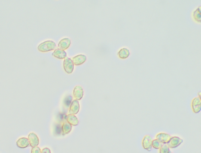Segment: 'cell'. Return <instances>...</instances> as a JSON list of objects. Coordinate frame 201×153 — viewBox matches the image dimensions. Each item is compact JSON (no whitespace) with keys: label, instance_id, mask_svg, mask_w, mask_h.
<instances>
[{"label":"cell","instance_id":"cell-14","mask_svg":"<svg viewBox=\"0 0 201 153\" xmlns=\"http://www.w3.org/2000/svg\"><path fill=\"white\" fill-rule=\"evenodd\" d=\"M67 121L71 125L76 126L79 124V120L76 117L72 114H69L67 116Z\"/></svg>","mask_w":201,"mask_h":153},{"label":"cell","instance_id":"cell-7","mask_svg":"<svg viewBox=\"0 0 201 153\" xmlns=\"http://www.w3.org/2000/svg\"><path fill=\"white\" fill-rule=\"evenodd\" d=\"M172 138L170 135L168 134L161 133L158 134L156 136V139L159 142L163 144H167Z\"/></svg>","mask_w":201,"mask_h":153},{"label":"cell","instance_id":"cell-18","mask_svg":"<svg viewBox=\"0 0 201 153\" xmlns=\"http://www.w3.org/2000/svg\"><path fill=\"white\" fill-rule=\"evenodd\" d=\"M163 144L162 143L157 139L153 140L152 142V147L153 148L156 149H160L161 147Z\"/></svg>","mask_w":201,"mask_h":153},{"label":"cell","instance_id":"cell-5","mask_svg":"<svg viewBox=\"0 0 201 153\" xmlns=\"http://www.w3.org/2000/svg\"><path fill=\"white\" fill-rule=\"evenodd\" d=\"M28 140L30 145L32 147H37L39 143V140L38 136L35 134L32 133L29 134L28 136Z\"/></svg>","mask_w":201,"mask_h":153},{"label":"cell","instance_id":"cell-10","mask_svg":"<svg viewBox=\"0 0 201 153\" xmlns=\"http://www.w3.org/2000/svg\"><path fill=\"white\" fill-rule=\"evenodd\" d=\"M73 94L74 97L77 100H81L84 94L82 87L80 86H76L74 89Z\"/></svg>","mask_w":201,"mask_h":153},{"label":"cell","instance_id":"cell-6","mask_svg":"<svg viewBox=\"0 0 201 153\" xmlns=\"http://www.w3.org/2000/svg\"><path fill=\"white\" fill-rule=\"evenodd\" d=\"M192 108L193 112L195 113L200 112L201 109V100L199 97L194 98L192 101Z\"/></svg>","mask_w":201,"mask_h":153},{"label":"cell","instance_id":"cell-4","mask_svg":"<svg viewBox=\"0 0 201 153\" xmlns=\"http://www.w3.org/2000/svg\"><path fill=\"white\" fill-rule=\"evenodd\" d=\"M183 140L178 137H173L171 138L170 140L167 144L169 147L171 148H175L179 146L182 143Z\"/></svg>","mask_w":201,"mask_h":153},{"label":"cell","instance_id":"cell-20","mask_svg":"<svg viewBox=\"0 0 201 153\" xmlns=\"http://www.w3.org/2000/svg\"><path fill=\"white\" fill-rule=\"evenodd\" d=\"M31 153H41V150L39 147H34L31 150Z\"/></svg>","mask_w":201,"mask_h":153},{"label":"cell","instance_id":"cell-17","mask_svg":"<svg viewBox=\"0 0 201 153\" xmlns=\"http://www.w3.org/2000/svg\"><path fill=\"white\" fill-rule=\"evenodd\" d=\"M193 17L195 20L197 21V22H201V8L199 7L198 8L196 11L194 12L193 14Z\"/></svg>","mask_w":201,"mask_h":153},{"label":"cell","instance_id":"cell-23","mask_svg":"<svg viewBox=\"0 0 201 153\" xmlns=\"http://www.w3.org/2000/svg\"><path fill=\"white\" fill-rule=\"evenodd\" d=\"M169 153H172L171 152V151H170Z\"/></svg>","mask_w":201,"mask_h":153},{"label":"cell","instance_id":"cell-8","mask_svg":"<svg viewBox=\"0 0 201 153\" xmlns=\"http://www.w3.org/2000/svg\"><path fill=\"white\" fill-rule=\"evenodd\" d=\"M80 104L78 101L77 100H74L70 107L69 114L72 115L77 114L80 110Z\"/></svg>","mask_w":201,"mask_h":153},{"label":"cell","instance_id":"cell-11","mask_svg":"<svg viewBox=\"0 0 201 153\" xmlns=\"http://www.w3.org/2000/svg\"><path fill=\"white\" fill-rule=\"evenodd\" d=\"M87 60V57L84 55H79L72 58L74 64L75 65H80L82 64Z\"/></svg>","mask_w":201,"mask_h":153},{"label":"cell","instance_id":"cell-2","mask_svg":"<svg viewBox=\"0 0 201 153\" xmlns=\"http://www.w3.org/2000/svg\"><path fill=\"white\" fill-rule=\"evenodd\" d=\"M64 70L67 73L71 74L74 69V64L71 58L66 57L63 62Z\"/></svg>","mask_w":201,"mask_h":153},{"label":"cell","instance_id":"cell-21","mask_svg":"<svg viewBox=\"0 0 201 153\" xmlns=\"http://www.w3.org/2000/svg\"><path fill=\"white\" fill-rule=\"evenodd\" d=\"M41 153H51V151L48 148H45L43 149Z\"/></svg>","mask_w":201,"mask_h":153},{"label":"cell","instance_id":"cell-12","mask_svg":"<svg viewBox=\"0 0 201 153\" xmlns=\"http://www.w3.org/2000/svg\"><path fill=\"white\" fill-rule=\"evenodd\" d=\"M16 144L19 148H26L30 145L28 139L26 138H21L19 139Z\"/></svg>","mask_w":201,"mask_h":153},{"label":"cell","instance_id":"cell-22","mask_svg":"<svg viewBox=\"0 0 201 153\" xmlns=\"http://www.w3.org/2000/svg\"><path fill=\"white\" fill-rule=\"evenodd\" d=\"M199 98H200V99H201V96H200V95H201V92H199Z\"/></svg>","mask_w":201,"mask_h":153},{"label":"cell","instance_id":"cell-3","mask_svg":"<svg viewBox=\"0 0 201 153\" xmlns=\"http://www.w3.org/2000/svg\"><path fill=\"white\" fill-rule=\"evenodd\" d=\"M153 138L149 135H146L144 138L142 142V146L144 149L148 151H151L152 148Z\"/></svg>","mask_w":201,"mask_h":153},{"label":"cell","instance_id":"cell-16","mask_svg":"<svg viewBox=\"0 0 201 153\" xmlns=\"http://www.w3.org/2000/svg\"><path fill=\"white\" fill-rule=\"evenodd\" d=\"M119 57L121 59H126L130 55L129 50L126 48H123L120 50L118 53Z\"/></svg>","mask_w":201,"mask_h":153},{"label":"cell","instance_id":"cell-15","mask_svg":"<svg viewBox=\"0 0 201 153\" xmlns=\"http://www.w3.org/2000/svg\"><path fill=\"white\" fill-rule=\"evenodd\" d=\"M71 126L68 122L65 121L62 124V135L67 134L71 131Z\"/></svg>","mask_w":201,"mask_h":153},{"label":"cell","instance_id":"cell-13","mask_svg":"<svg viewBox=\"0 0 201 153\" xmlns=\"http://www.w3.org/2000/svg\"><path fill=\"white\" fill-rule=\"evenodd\" d=\"M53 56L58 59H63L66 57V53L65 50L57 49L53 52Z\"/></svg>","mask_w":201,"mask_h":153},{"label":"cell","instance_id":"cell-9","mask_svg":"<svg viewBox=\"0 0 201 153\" xmlns=\"http://www.w3.org/2000/svg\"><path fill=\"white\" fill-rule=\"evenodd\" d=\"M71 43V40L69 38H64L59 41L58 44L59 48L62 50H66L69 48Z\"/></svg>","mask_w":201,"mask_h":153},{"label":"cell","instance_id":"cell-19","mask_svg":"<svg viewBox=\"0 0 201 153\" xmlns=\"http://www.w3.org/2000/svg\"><path fill=\"white\" fill-rule=\"evenodd\" d=\"M170 151L169 148L167 144H163L160 148V153H169Z\"/></svg>","mask_w":201,"mask_h":153},{"label":"cell","instance_id":"cell-1","mask_svg":"<svg viewBox=\"0 0 201 153\" xmlns=\"http://www.w3.org/2000/svg\"><path fill=\"white\" fill-rule=\"evenodd\" d=\"M56 43L53 41L48 40L41 43L38 47V49L41 52L51 51L56 48Z\"/></svg>","mask_w":201,"mask_h":153}]
</instances>
